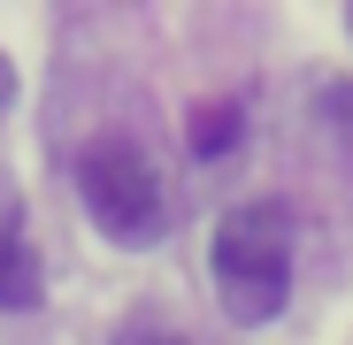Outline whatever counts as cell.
Listing matches in <instances>:
<instances>
[{"mask_svg": "<svg viewBox=\"0 0 353 345\" xmlns=\"http://www.w3.org/2000/svg\"><path fill=\"white\" fill-rule=\"evenodd\" d=\"M208 269H215V300L230 322H276L284 300H292V207L284 200H246L215 222V246H208Z\"/></svg>", "mask_w": 353, "mask_h": 345, "instance_id": "1", "label": "cell"}, {"mask_svg": "<svg viewBox=\"0 0 353 345\" xmlns=\"http://www.w3.org/2000/svg\"><path fill=\"white\" fill-rule=\"evenodd\" d=\"M77 200L100 222V238H115V246H154L169 230V185H161L154 154L123 131H108L77 154Z\"/></svg>", "mask_w": 353, "mask_h": 345, "instance_id": "2", "label": "cell"}, {"mask_svg": "<svg viewBox=\"0 0 353 345\" xmlns=\"http://www.w3.org/2000/svg\"><path fill=\"white\" fill-rule=\"evenodd\" d=\"M46 300V276H39V253L23 238V207L0 192V315H31Z\"/></svg>", "mask_w": 353, "mask_h": 345, "instance_id": "3", "label": "cell"}, {"mask_svg": "<svg viewBox=\"0 0 353 345\" xmlns=\"http://www.w3.org/2000/svg\"><path fill=\"white\" fill-rule=\"evenodd\" d=\"M239 123H246V107L239 100H223V107H208L200 123H192V146L215 161V154H230V138H239Z\"/></svg>", "mask_w": 353, "mask_h": 345, "instance_id": "4", "label": "cell"}, {"mask_svg": "<svg viewBox=\"0 0 353 345\" xmlns=\"http://www.w3.org/2000/svg\"><path fill=\"white\" fill-rule=\"evenodd\" d=\"M115 345H185V337H169V330H154V322H131Z\"/></svg>", "mask_w": 353, "mask_h": 345, "instance_id": "5", "label": "cell"}, {"mask_svg": "<svg viewBox=\"0 0 353 345\" xmlns=\"http://www.w3.org/2000/svg\"><path fill=\"white\" fill-rule=\"evenodd\" d=\"M8 100H16V70H8V54H0V115H8Z\"/></svg>", "mask_w": 353, "mask_h": 345, "instance_id": "6", "label": "cell"}, {"mask_svg": "<svg viewBox=\"0 0 353 345\" xmlns=\"http://www.w3.org/2000/svg\"><path fill=\"white\" fill-rule=\"evenodd\" d=\"M330 115H338V123L353 131V92H330Z\"/></svg>", "mask_w": 353, "mask_h": 345, "instance_id": "7", "label": "cell"}]
</instances>
